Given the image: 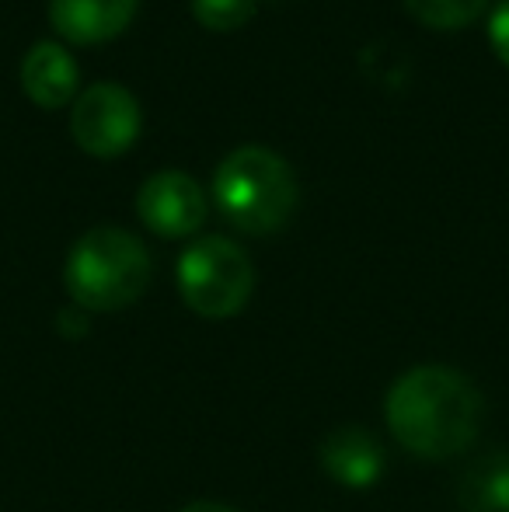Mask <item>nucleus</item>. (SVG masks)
Returning <instances> with one entry per match:
<instances>
[{
    "label": "nucleus",
    "mask_w": 509,
    "mask_h": 512,
    "mask_svg": "<svg viewBox=\"0 0 509 512\" xmlns=\"http://www.w3.org/2000/svg\"><path fill=\"white\" fill-rule=\"evenodd\" d=\"M384 418L408 453L443 460L475 439L482 398L475 384L450 366H415L387 391Z\"/></svg>",
    "instance_id": "1"
},
{
    "label": "nucleus",
    "mask_w": 509,
    "mask_h": 512,
    "mask_svg": "<svg viewBox=\"0 0 509 512\" xmlns=\"http://www.w3.org/2000/svg\"><path fill=\"white\" fill-rule=\"evenodd\" d=\"M67 293L81 310L109 314L143 297L150 283V255L129 230L95 227L70 248L63 265Z\"/></svg>",
    "instance_id": "2"
},
{
    "label": "nucleus",
    "mask_w": 509,
    "mask_h": 512,
    "mask_svg": "<svg viewBox=\"0 0 509 512\" xmlns=\"http://www.w3.org/2000/svg\"><path fill=\"white\" fill-rule=\"evenodd\" d=\"M213 196L227 220L245 234H272L297 209V175L269 147H238L220 161Z\"/></svg>",
    "instance_id": "3"
},
{
    "label": "nucleus",
    "mask_w": 509,
    "mask_h": 512,
    "mask_svg": "<svg viewBox=\"0 0 509 512\" xmlns=\"http://www.w3.org/2000/svg\"><path fill=\"white\" fill-rule=\"evenodd\" d=\"M178 290L199 317L210 321L234 317L252 300V258L227 237H203L178 258Z\"/></svg>",
    "instance_id": "4"
},
{
    "label": "nucleus",
    "mask_w": 509,
    "mask_h": 512,
    "mask_svg": "<svg viewBox=\"0 0 509 512\" xmlns=\"http://www.w3.org/2000/svg\"><path fill=\"white\" fill-rule=\"evenodd\" d=\"M140 102L123 88V84H91L81 91L70 112V133L77 147L91 157H119L140 136Z\"/></svg>",
    "instance_id": "5"
},
{
    "label": "nucleus",
    "mask_w": 509,
    "mask_h": 512,
    "mask_svg": "<svg viewBox=\"0 0 509 512\" xmlns=\"http://www.w3.org/2000/svg\"><path fill=\"white\" fill-rule=\"evenodd\" d=\"M136 213L157 237H189L203 227V189L182 171H157L136 192Z\"/></svg>",
    "instance_id": "6"
},
{
    "label": "nucleus",
    "mask_w": 509,
    "mask_h": 512,
    "mask_svg": "<svg viewBox=\"0 0 509 512\" xmlns=\"http://www.w3.org/2000/svg\"><path fill=\"white\" fill-rule=\"evenodd\" d=\"M136 4L140 0H49V21L67 42L98 46L126 32Z\"/></svg>",
    "instance_id": "7"
},
{
    "label": "nucleus",
    "mask_w": 509,
    "mask_h": 512,
    "mask_svg": "<svg viewBox=\"0 0 509 512\" xmlns=\"http://www.w3.org/2000/svg\"><path fill=\"white\" fill-rule=\"evenodd\" d=\"M321 464L328 478L346 488H374L384 474V446L374 439V432L360 425L335 429L321 446Z\"/></svg>",
    "instance_id": "8"
},
{
    "label": "nucleus",
    "mask_w": 509,
    "mask_h": 512,
    "mask_svg": "<svg viewBox=\"0 0 509 512\" xmlns=\"http://www.w3.org/2000/svg\"><path fill=\"white\" fill-rule=\"evenodd\" d=\"M81 70L60 42H35L21 60V88L39 108H60L74 98Z\"/></svg>",
    "instance_id": "9"
},
{
    "label": "nucleus",
    "mask_w": 509,
    "mask_h": 512,
    "mask_svg": "<svg viewBox=\"0 0 509 512\" xmlns=\"http://www.w3.org/2000/svg\"><path fill=\"white\" fill-rule=\"evenodd\" d=\"M464 512H509V453L478 460L461 485Z\"/></svg>",
    "instance_id": "10"
},
{
    "label": "nucleus",
    "mask_w": 509,
    "mask_h": 512,
    "mask_svg": "<svg viewBox=\"0 0 509 512\" xmlns=\"http://www.w3.org/2000/svg\"><path fill=\"white\" fill-rule=\"evenodd\" d=\"M489 0H405V7L429 28H464L485 11Z\"/></svg>",
    "instance_id": "11"
},
{
    "label": "nucleus",
    "mask_w": 509,
    "mask_h": 512,
    "mask_svg": "<svg viewBox=\"0 0 509 512\" xmlns=\"http://www.w3.org/2000/svg\"><path fill=\"white\" fill-rule=\"evenodd\" d=\"M258 11V0H192V14L199 25L213 32H231L241 28Z\"/></svg>",
    "instance_id": "12"
},
{
    "label": "nucleus",
    "mask_w": 509,
    "mask_h": 512,
    "mask_svg": "<svg viewBox=\"0 0 509 512\" xmlns=\"http://www.w3.org/2000/svg\"><path fill=\"white\" fill-rule=\"evenodd\" d=\"M489 42L496 49V56L509 67V0L492 11V21H489Z\"/></svg>",
    "instance_id": "13"
},
{
    "label": "nucleus",
    "mask_w": 509,
    "mask_h": 512,
    "mask_svg": "<svg viewBox=\"0 0 509 512\" xmlns=\"http://www.w3.org/2000/svg\"><path fill=\"white\" fill-rule=\"evenodd\" d=\"M182 512H238V509H227V506H220V502H192V506H185Z\"/></svg>",
    "instance_id": "14"
}]
</instances>
